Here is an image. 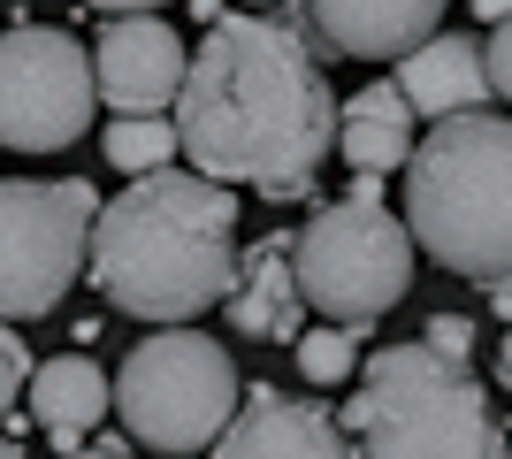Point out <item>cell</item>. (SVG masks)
I'll list each match as a JSON object with an SVG mask.
<instances>
[{"mask_svg": "<svg viewBox=\"0 0 512 459\" xmlns=\"http://www.w3.org/2000/svg\"><path fill=\"white\" fill-rule=\"evenodd\" d=\"M169 115L192 169L253 184L260 199H306L337 146V92L314 16L276 0V16L207 23Z\"/></svg>", "mask_w": 512, "mask_h": 459, "instance_id": "obj_1", "label": "cell"}, {"mask_svg": "<svg viewBox=\"0 0 512 459\" xmlns=\"http://www.w3.org/2000/svg\"><path fill=\"white\" fill-rule=\"evenodd\" d=\"M85 268L130 322H192L237 276V192L207 169H146L92 215Z\"/></svg>", "mask_w": 512, "mask_h": 459, "instance_id": "obj_2", "label": "cell"}, {"mask_svg": "<svg viewBox=\"0 0 512 459\" xmlns=\"http://www.w3.org/2000/svg\"><path fill=\"white\" fill-rule=\"evenodd\" d=\"M406 230L459 284L512 276V115H444L406 153Z\"/></svg>", "mask_w": 512, "mask_h": 459, "instance_id": "obj_3", "label": "cell"}, {"mask_svg": "<svg viewBox=\"0 0 512 459\" xmlns=\"http://www.w3.org/2000/svg\"><path fill=\"white\" fill-rule=\"evenodd\" d=\"M352 452H421V459H451V452H505V429L490 414V391L467 360H451L444 345H383L367 352L360 391L344 406Z\"/></svg>", "mask_w": 512, "mask_h": 459, "instance_id": "obj_4", "label": "cell"}, {"mask_svg": "<svg viewBox=\"0 0 512 459\" xmlns=\"http://www.w3.org/2000/svg\"><path fill=\"white\" fill-rule=\"evenodd\" d=\"M299 291L321 322H383L390 306L413 291V230L390 215L375 176H360L344 199H321L314 215L291 230Z\"/></svg>", "mask_w": 512, "mask_h": 459, "instance_id": "obj_5", "label": "cell"}, {"mask_svg": "<svg viewBox=\"0 0 512 459\" xmlns=\"http://www.w3.org/2000/svg\"><path fill=\"white\" fill-rule=\"evenodd\" d=\"M237 398V360L184 322H153V337H138L115 368V414L153 452H214Z\"/></svg>", "mask_w": 512, "mask_h": 459, "instance_id": "obj_6", "label": "cell"}, {"mask_svg": "<svg viewBox=\"0 0 512 459\" xmlns=\"http://www.w3.org/2000/svg\"><path fill=\"white\" fill-rule=\"evenodd\" d=\"M100 192L85 176H0V322H46L77 284Z\"/></svg>", "mask_w": 512, "mask_h": 459, "instance_id": "obj_7", "label": "cell"}, {"mask_svg": "<svg viewBox=\"0 0 512 459\" xmlns=\"http://www.w3.org/2000/svg\"><path fill=\"white\" fill-rule=\"evenodd\" d=\"M100 115L92 54L62 23L0 31V146L8 153H62Z\"/></svg>", "mask_w": 512, "mask_h": 459, "instance_id": "obj_8", "label": "cell"}, {"mask_svg": "<svg viewBox=\"0 0 512 459\" xmlns=\"http://www.w3.org/2000/svg\"><path fill=\"white\" fill-rule=\"evenodd\" d=\"M184 69H192V46L176 39V23H161V8H123L92 39V85L107 115H169Z\"/></svg>", "mask_w": 512, "mask_h": 459, "instance_id": "obj_9", "label": "cell"}, {"mask_svg": "<svg viewBox=\"0 0 512 459\" xmlns=\"http://www.w3.org/2000/svg\"><path fill=\"white\" fill-rule=\"evenodd\" d=\"M214 452L230 459H253V452H299V459H329V452H352V429H344L321 398L306 391H276V383H245L230 429L214 437Z\"/></svg>", "mask_w": 512, "mask_h": 459, "instance_id": "obj_10", "label": "cell"}, {"mask_svg": "<svg viewBox=\"0 0 512 459\" xmlns=\"http://www.w3.org/2000/svg\"><path fill=\"white\" fill-rule=\"evenodd\" d=\"M222 314H230V329L253 337V345H299L306 291H299V261H291V230H268L260 245L237 253V276H230V291H222Z\"/></svg>", "mask_w": 512, "mask_h": 459, "instance_id": "obj_11", "label": "cell"}, {"mask_svg": "<svg viewBox=\"0 0 512 459\" xmlns=\"http://www.w3.org/2000/svg\"><path fill=\"white\" fill-rule=\"evenodd\" d=\"M306 16H314V39L321 54L337 62H398L406 46H421L436 23H444L451 0H299Z\"/></svg>", "mask_w": 512, "mask_h": 459, "instance_id": "obj_12", "label": "cell"}, {"mask_svg": "<svg viewBox=\"0 0 512 459\" xmlns=\"http://www.w3.org/2000/svg\"><path fill=\"white\" fill-rule=\"evenodd\" d=\"M390 77H398V92L413 100V115H428V123L497 100L490 54H482V39H467V31H428L421 46H406V54L390 62Z\"/></svg>", "mask_w": 512, "mask_h": 459, "instance_id": "obj_13", "label": "cell"}, {"mask_svg": "<svg viewBox=\"0 0 512 459\" xmlns=\"http://www.w3.org/2000/svg\"><path fill=\"white\" fill-rule=\"evenodd\" d=\"M23 398H31L23 414L54 437V452H85V437L100 429V414H115V383L100 375L92 352H54V360H39L31 383H23Z\"/></svg>", "mask_w": 512, "mask_h": 459, "instance_id": "obj_14", "label": "cell"}, {"mask_svg": "<svg viewBox=\"0 0 512 459\" xmlns=\"http://www.w3.org/2000/svg\"><path fill=\"white\" fill-rule=\"evenodd\" d=\"M413 100L398 92V77L390 85H367L352 92V100H337V161L352 176H390V169H406V153H413Z\"/></svg>", "mask_w": 512, "mask_h": 459, "instance_id": "obj_15", "label": "cell"}, {"mask_svg": "<svg viewBox=\"0 0 512 459\" xmlns=\"http://www.w3.org/2000/svg\"><path fill=\"white\" fill-rule=\"evenodd\" d=\"M100 153L123 176H146V169L184 161V138H176V115H115V123L100 131Z\"/></svg>", "mask_w": 512, "mask_h": 459, "instance_id": "obj_16", "label": "cell"}, {"mask_svg": "<svg viewBox=\"0 0 512 459\" xmlns=\"http://www.w3.org/2000/svg\"><path fill=\"white\" fill-rule=\"evenodd\" d=\"M299 375L314 391H337L344 375L360 368V322H321V329H299Z\"/></svg>", "mask_w": 512, "mask_h": 459, "instance_id": "obj_17", "label": "cell"}, {"mask_svg": "<svg viewBox=\"0 0 512 459\" xmlns=\"http://www.w3.org/2000/svg\"><path fill=\"white\" fill-rule=\"evenodd\" d=\"M23 383H31V345L16 337V322H0V429L16 421V406H23Z\"/></svg>", "mask_w": 512, "mask_h": 459, "instance_id": "obj_18", "label": "cell"}, {"mask_svg": "<svg viewBox=\"0 0 512 459\" xmlns=\"http://www.w3.org/2000/svg\"><path fill=\"white\" fill-rule=\"evenodd\" d=\"M482 54H490V85H497V100H512V16H505V23H490Z\"/></svg>", "mask_w": 512, "mask_h": 459, "instance_id": "obj_19", "label": "cell"}, {"mask_svg": "<svg viewBox=\"0 0 512 459\" xmlns=\"http://www.w3.org/2000/svg\"><path fill=\"white\" fill-rule=\"evenodd\" d=\"M421 337H428V345H444L451 360H467V352H474V322H467V314H436Z\"/></svg>", "mask_w": 512, "mask_h": 459, "instance_id": "obj_20", "label": "cell"}, {"mask_svg": "<svg viewBox=\"0 0 512 459\" xmlns=\"http://www.w3.org/2000/svg\"><path fill=\"white\" fill-rule=\"evenodd\" d=\"M85 8H100V16H123V8H169V0H85Z\"/></svg>", "mask_w": 512, "mask_h": 459, "instance_id": "obj_21", "label": "cell"}, {"mask_svg": "<svg viewBox=\"0 0 512 459\" xmlns=\"http://www.w3.org/2000/svg\"><path fill=\"white\" fill-rule=\"evenodd\" d=\"M497 383L512 391V322H505V345H497Z\"/></svg>", "mask_w": 512, "mask_h": 459, "instance_id": "obj_22", "label": "cell"}, {"mask_svg": "<svg viewBox=\"0 0 512 459\" xmlns=\"http://www.w3.org/2000/svg\"><path fill=\"white\" fill-rule=\"evenodd\" d=\"M482 299H490L497 314H505V322H512V276H505V284H490V291H482Z\"/></svg>", "mask_w": 512, "mask_h": 459, "instance_id": "obj_23", "label": "cell"}, {"mask_svg": "<svg viewBox=\"0 0 512 459\" xmlns=\"http://www.w3.org/2000/svg\"><path fill=\"white\" fill-rule=\"evenodd\" d=\"M474 16H482V23H505V16H512V0H474Z\"/></svg>", "mask_w": 512, "mask_h": 459, "instance_id": "obj_24", "label": "cell"}, {"mask_svg": "<svg viewBox=\"0 0 512 459\" xmlns=\"http://www.w3.org/2000/svg\"><path fill=\"white\" fill-rule=\"evenodd\" d=\"M192 16L199 23H222V0H192Z\"/></svg>", "mask_w": 512, "mask_h": 459, "instance_id": "obj_25", "label": "cell"}, {"mask_svg": "<svg viewBox=\"0 0 512 459\" xmlns=\"http://www.w3.org/2000/svg\"><path fill=\"white\" fill-rule=\"evenodd\" d=\"M16 444H23V437H16V429H0V459H8V452H16Z\"/></svg>", "mask_w": 512, "mask_h": 459, "instance_id": "obj_26", "label": "cell"}, {"mask_svg": "<svg viewBox=\"0 0 512 459\" xmlns=\"http://www.w3.org/2000/svg\"><path fill=\"white\" fill-rule=\"evenodd\" d=\"M245 8H276V0H245Z\"/></svg>", "mask_w": 512, "mask_h": 459, "instance_id": "obj_27", "label": "cell"}, {"mask_svg": "<svg viewBox=\"0 0 512 459\" xmlns=\"http://www.w3.org/2000/svg\"><path fill=\"white\" fill-rule=\"evenodd\" d=\"M8 8H31V0H8Z\"/></svg>", "mask_w": 512, "mask_h": 459, "instance_id": "obj_28", "label": "cell"}, {"mask_svg": "<svg viewBox=\"0 0 512 459\" xmlns=\"http://www.w3.org/2000/svg\"><path fill=\"white\" fill-rule=\"evenodd\" d=\"M0 8H8V0H0Z\"/></svg>", "mask_w": 512, "mask_h": 459, "instance_id": "obj_29", "label": "cell"}]
</instances>
